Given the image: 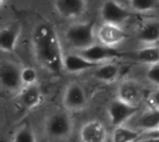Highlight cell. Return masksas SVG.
<instances>
[{"label": "cell", "mask_w": 159, "mask_h": 142, "mask_svg": "<svg viewBox=\"0 0 159 142\" xmlns=\"http://www.w3.org/2000/svg\"><path fill=\"white\" fill-rule=\"evenodd\" d=\"M79 139L81 142H106L108 139V130L102 122L90 120L81 126Z\"/></svg>", "instance_id": "7c38bea8"}, {"label": "cell", "mask_w": 159, "mask_h": 142, "mask_svg": "<svg viewBox=\"0 0 159 142\" xmlns=\"http://www.w3.org/2000/svg\"><path fill=\"white\" fill-rule=\"evenodd\" d=\"M21 33L20 21H12L0 28V50L6 53H12L17 46Z\"/></svg>", "instance_id": "5bb4252c"}, {"label": "cell", "mask_w": 159, "mask_h": 142, "mask_svg": "<svg viewBox=\"0 0 159 142\" xmlns=\"http://www.w3.org/2000/svg\"><path fill=\"white\" fill-rule=\"evenodd\" d=\"M145 77L156 88L159 87V62L146 66Z\"/></svg>", "instance_id": "cb8c5ba5"}, {"label": "cell", "mask_w": 159, "mask_h": 142, "mask_svg": "<svg viewBox=\"0 0 159 142\" xmlns=\"http://www.w3.org/2000/svg\"><path fill=\"white\" fill-rule=\"evenodd\" d=\"M67 43L76 51H81L97 42L96 23L93 20L75 22L64 33Z\"/></svg>", "instance_id": "7a4b0ae2"}, {"label": "cell", "mask_w": 159, "mask_h": 142, "mask_svg": "<svg viewBox=\"0 0 159 142\" xmlns=\"http://www.w3.org/2000/svg\"><path fill=\"white\" fill-rule=\"evenodd\" d=\"M21 67L10 60L0 61V88L6 92L19 94L23 87L20 81Z\"/></svg>", "instance_id": "5b68a950"}, {"label": "cell", "mask_w": 159, "mask_h": 142, "mask_svg": "<svg viewBox=\"0 0 159 142\" xmlns=\"http://www.w3.org/2000/svg\"><path fill=\"white\" fill-rule=\"evenodd\" d=\"M139 107L131 106L116 98L107 107L109 122L113 127L127 125L139 113Z\"/></svg>", "instance_id": "ba28073f"}, {"label": "cell", "mask_w": 159, "mask_h": 142, "mask_svg": "<svg viewBox=\"0 0 159 142\" xmlns=\"http://www.w3.org/2000/svg\"><path fill=\"white\" fill-rule=\"evenodd\" d=\"M74 130V121L67 111H56L45 121V132L53 140H65Z\"/></svg>", "instance_id": "3957f363"}, {"label": "cell", "mask_w": 159, "mask_h": 142, "mask_svg": "<svg viewBox=\"0 0 159 142\" xmlns=\"http://www.w3.org/2000/svg\"><path fill=\"white\" fill-rule=\"evenodd\" d=\"M147 100H148V106H151L153 108L159 110V87L155 88L148 95Z\"/></svg>", "instance_id": "d4e9b609"}, {"label": "cell", "mask_w": 159, "mask_h": 142, "mask_svg": "<svg viewBox=\"0 0 159 142\" xmlns=\"http://www.w3.org/2000/svg\"><path fill=\"white\" fill-rule=\"evenodd\" d=\"M135 37L142 47L159 45V21L145 22L138 29Z\"/></svg>", "instance_id": "ac0fdd59"}, {"label": "cell", "mask_w": 159, "mask_h": 142, "mask_svg": "<svg viewBox=\"0 0 159 142\" xmlns=\"http://www.w3.org/2000/svg\"><path fill=\"white\" fill-rule=\"evenodd\" d=\"M53 5L56 12L68 20L79 19L87 10V0H54Z\"/></svg>", "instance_id": "4fadbf2b"}, {"label": "cell", "mask_w": 159, "mask_h": 142, "mask_svg": "<svg viewBox=\"0 0 159 142\" xmlns=\"http://www.w3.org/2000/svg\"><path fill=\"white\" fill-rule=\"evenodd\" d=\"M133 15L134 13L129 7L123 5L118 0H105L100 8V17L102 22L122 27L132 19Z\"/></svg>", "instance_id": "277c9868"}, {"label": "cell", "mask_w": 159, "mask_h": 142, "mask_svg": "<svg viewBox=\"0 0 159 142\" xmlns=\"http://www.w3.org/2000/svg\"><path fill=\"white\" fill-rule=\"evenodd\" d=\"M116 98L131 106L140 108L144 99V87L135 79H124L117 87Z\"/></svg>", "instance_id": "52a82bcc"}, {"label": "cell", "mask_w": 159, "mask_h": 142, "mask_svg": "<svg viewBox=\"0 0 159 142\" xmlns=\"http://www.w3.org/2000/svg\"><path fill=\"white\" fill-rule=\"evenodd\" d=\"M4 1H5V0H0V6L3 4V2H4Z\"/></svg>", "instance_id": "4316f807"}, {"label": "cell", "mask_w": 159, "mask_h": 142, "mask_svg": "<svg viewBox=\"0 0 159 142\" xmlns=\"http://www.w3.org/2000/svg\"><path fill=\"white\" fill-rule=\"evenodd\" d=\"M129 33L122 26L102 22V24L96 28V39L97 42L111 47L116 48L125 43L128 39Z\"/></svg>", "instance_id": "8992f818"}, {"label": "cell", "mask_w": 159, "mask_h": 142, "mask_svg": "<svg viewBox=\"0 0 159 142\" xmlns=\"http://www.w3.org/2000/svg\"><path fill=\"white\" fill-rule=\"evenodd\" d=\"M131 122L130 127L141 132L159 131V110L148 106L140 112L129 122Z\"/></svg>", "instance_id": "30bf717a"}, {"label": "cell", "mask_w": 159, "mask_h": 142, "mask_svg": "<svg viewBox=\"0 0 159 142\" xmlns=\"http://www.w3.org/2000/svg\"><path fill=\"white\" fill-rule=\"evenodd\" d=\"M131 59L144 66H149L159 62V45L143 46L134 50Z\"/></svg>", "instance_id": "d6986e66"}, {"label": "cell", "mask_w": 159, "mask_h": 142, "mask_svg": "<svg viewBox=\"0 0 159 142\" xmlns=\"http://www.w3.org/2000/svg\"><path fill=\"white\" fill-rule=\"evenodd\" d=\"M18 98L20 105L26 110H33L43 102V93L37 85L23 87Z\"/></svg>", "instance_id": "e0dca14e"}, {"label": "cell", "mask_w": 159, "mask_h": 142, "mask_svg": "<svg viewBox=\"0 0 159 142\" xmlns=\"http://www.w3.org/2000/svg\"><path fill=\"white\" fill-rule=\"evenodd\" d=\"M121 74V66L116 61H107L100 64L94 70H92V76L96 80L111 84L116 82Z\"/></svg>", "instance_id": "2e32d148"}, {"label": "cell", "mask_w": 159, "mask_h": 142, "mask_svg": "<svg viewBox=\"0 0 159 142\" xmlns=\"http://www.w3.org/2000/svg\"><path fill=\"white\" fill-rule=\"evenodd\" d=\"M135 142H159V131L149 132L146 136Z\"/></svg>", "instance_id": "484cf974"}, {"label": "cell", "mask_w": 159, "mask_h": 142, "mask_svg": "<svg viewBox=\"0 0 159 142\" xmlns=\"http://www.w3.org/2000/svg\"><path fill=\"white\" fill-rule=\"evenodd\" d=\"M32 47L37 62L51 73H63V53L58 34L48 21L38 23L32 33Z\"/></svg>", "instance_id": "6da1fadb"}, {"label": "cell", "mask_w": 159, "mask_h": 142, "mask_svg": "<svg viewBox=\"0 0 159 142\" xmlns=\"http://www.w3.org/2000/svg\"><path fill=\"white\" fill-rule=\"evenodd\" d=\"M12 142H37V139L32 126L24 125L16 130L12 137Z\"/></svg>", "instance_id": "7402d4cb"}, {"label": "cell", "mask_w": 159, "mask_h": 142, "mask_svg": "<svg viewBox=\"0 0 159 142\" xmlns=\"http://www.w3.org/2000/svg\"><path fill=\"white\" fill-rule=\"evenodd\" d=\"M99 65V63L89 60L77 52L63 56V72L68 73H80L92 71Z\"/></svg>", "instance_id": "9a60e30c"}, {"label": "cell", "mask_w": 159, "mask_h": 142, "mask_svg": "<svg viewBox=\"0 0 159 142\" xmlns=\"http://www.w3.org/2000/svg\"><path fill=\"white\" fill-rule=\"evenodd\" d=\"M84 58L88 59L90 61L102 64L107 61L116 60V58L119 56V52L116 48H111L105 47L98 42L93 44L92 46L81 50L76 51Z\"/></svg>", "instance_id": "8fae6325"}, {"label": "cell", "mask_w": 159, "mask_h": 142, "mask_svg": "<svg viewBox=\"0 0 159 142\" xmlns=\"http://www.w3.org/2000/svg\"><path fill=\"white\" fill-rule=\"evenodd\" d=\"M38 74L33 67L24 66L20 69V81L23 87L37 85Z\"/></svg>", "instance_id": "603a6c76"}, {"label": "cell", "mask_w": 159, "mask_h": 142, "mask_svg": "<svg viewBox=\"0 0 159 142\" xmlns=\"http://www.w3.org/2000/svg\"><path fill=\"white\" fill-rule=\"evenodd\" d=\"M129 8L135 14H149L159 7V0H128Z\"/></svg>", "instance_id": "44dd1931"}, {"label": "cell", "mask_w": 159, "mask_h": 142, "mask_svg": "<svg viewBox=\"0 0 159 142\" xmlns=\"http://www.w3.org/2000/svg\"><path fill=\"white\" fill-rule=\"evenodd\" d=\"M149 132H141L130 127L128 125L114 127L111 141L112 142H135L136 140L143 138Z\"/></svg>", "instance_id": "ffe728a7"}, {"label": "cell", "mask_w": 159, "mask_h": 142, "mask_svg": "<svg viewBox=\"0 0 159 142\" xmlns=\"http://www.w3.org/2000/svg\"><path fill=\"white\" fill-rule=\"evenodd\" d=\"M88 103V97L84 87L73 82L66 86L62 94V104L67 112H78L83 110Z\"/></svg>", "instance_id": "9c48e42d"}]
</instances>
